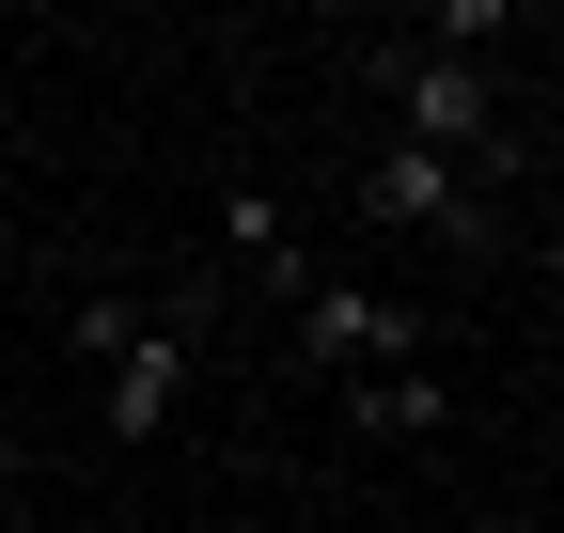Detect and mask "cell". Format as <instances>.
Masks as SVG:
<instances>
[{
  "mask_svg": "<svg viewBox=\"0 0 564 533\" xmlns=\"http://www.w3.org/2000/svg\"><path fill=\"white\" fill-rule=\"evenodd\" d=\"M345 205L392 220V236H440V251H486V188L470 157H423V142H377L361 173H345Z\"/></svg>",
  "mask_w": 564,
  "mask_h": 533,
  "instance_id": "6da1fadb",
  "label": "cell"
},
{
  "mask_svg": "<svg viewBox=\"0 0 564 533\" xmlns=\"http://www.w3.org/2000/svg\"><path fill=\"white\" fill-rule=\"evenodd\" d=\"M377 95H392V142H423V157H486V142H502V95H486V63L377 47Z\"/></svg>",
  "mask_w": 564,
  "mask_h": 533,
  "instance_id": "7a4b0ae2",
  "label": "cell"
},
{
  "mask_svg": "<svg viewBox=\"0 0 564 533\" xmlns=\"http://www.w3.org/2000/svg\"><path fill=\"white\" fill-rule=\"evenodd\" d=\"M299 361H314V377L440 361V314H423V298H361V283H314V298H299Z\"/></svg>",
  "mask_w": 564,
  "mask_h": 533,
  "instance_id": "3957f363",
  "label": "cell"
},
{
  "mask_svg": "<svg viewBox=\"0 0 564 533\" xmlns=\"http://www.w3.org/2000/svg\"><path fill=\"white\" fill-rule=\"evenodd\" d=\"M204 329H220V298H158V314H141V346L110 361V439H173V409H188V361H204Z\"/></svg>",
  "mask_w": 564,
  "mask_h": 533,
  "instance_id": "277c9868",
  "label": "cell"
},
{
  "mask_svg": "<svg viewBox=\"0 0 564 533\" xmlns=\"http://www.w3.org/2000/svg\"><path fill=\"white\" fill-rule=\"evenodd\" d=\"M220 251L251 266L267 298H314V251H299V205H282V188H236V205H220Z\"/></svg>",
  "mask_w": 564,
  "mask_h": 533,
  "instance_id": "5b68a950",
  "label": "cell"
},
{
  "mask_svg": "<svg viewBox=\"0 0 564 533\" xmlns=\"http://www.w3.org/2000/svg\"><path fill=\"white\" fill-rule=\"evenodd\" d=\"M345 424H361V439H440V424H455V377H440V361L345 377Z\"/></svg>",
  "mask_w": 564,
  "mask_h": 533,
  "instance_id": "8992f818",
  "label": "cell"
},
{
  "mask_svg": "<svg viewBox=\"0 0 564 533\" xmlns=\"http://www.w3.org/2000/svg\"><path fill=\"white\" fill-rule=\"evenodd\" d=\"M63 346H79V361H126V346H141V298H79V329H63Z\"/></svg>",
  "mask_w": 564,
  "mask_h": 533,
  "instance_id": "52a82bcc",
  "label": "cell"
},
{
  "mask_svg": "<svg viewBox=\"0 0 564 533\" xmlns=\"http://www.w3.org/2000/svg\"><path fill=\"white\" fill-rule=\"evenodd\" d=\"M17 471H32V439H17V409H0V487H17Z\"/></svg>",
  "mask_w": 564,
  "mask_h": 533,
  "instance_id": "ba28073f",
  "label": "cell"
}]
</instances>
